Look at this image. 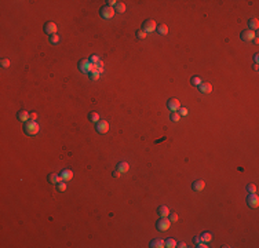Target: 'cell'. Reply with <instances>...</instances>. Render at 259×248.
I'll return each instance as SVG.
<instances>
[{"label": "cell", "instance_id": "1", "mask_svg": "<svg viewBox=\"0 0 259 248\" xmlns=\"http://www.w3.org/2000/svg\"><path fill=\"white\" fill-rule=\"evenodd\" d=\"M40 131V125L35 120H29L24 124V132L28 135V137H35L37 135Z\"/></svg>", "mask_w": 259, "mask_h": 248}, {"label": "cell", "instance_id": "23", "mask_svg": "<svg viewBox=\"0 0 259 248\" xmlns=\"http://www.w3.org/2000/svg\"><path fill=\"white\" fill-rule=\"evenodd\" d=\"M200 237H201V241H204V243H207V244H208V243H210V241L212 240V234H211L210 232L203 233V234H201Z\"/></svg>", "mask_w": 259, "mask_h": 248}, {"label": "cell", "instance_id": "28", "mask_svg": "<svg viewBox=\"0 0 259 248\" xmlns=\"http://www.w3.org/2000/svg\"><path fill=\"white\" fill-rule=\"evenodd\" d=\"M88 76H90L91 80H98V79H99V72H98V70H93V72L88 73Z\"/></svg>", "mask_w": 259, "mask_h": 248}, {"label": "cell", "instance_id": "36", "mask_svg": "<svg viewBox=\"0 0 259 248\" xmlns=\"http://www.w3.org/2000/svg\"><path fill=\"white\" fill-rule=\"evenodd\" d=\"M120 175H121V172H120L119 170H115L113 172H112V177H113V178H119Z\"/></svg>", "mask_w": 259, "mask_h": 248}, {"label": "cell", "instance_id": "13", "mask_svg": "<svg viewBox=\"0 0 259 248\" xmlns=\"http://www.w3.org/2000/svg\"><path fill=\"white\" fill-rule=\"evenodd\" d=\"M17 119H18L19 121H22V123H26V121H29V119H31V113L26 112V110H19V112L17 113Z\"/></svg>", "mask_w": 259, "mask_h": 248}, {"label": "cell", "instance_id": "6", "mask_svg": "<svg viewBox=\"0 0 259 248\" xmlns=\"http://www.w3.org/2000/svg\"><path fill=\"white\" fill-rule=\"evenodd\" d=\"M240 37H241L243 41L250 43V41H252V40L256 37V33H255L254 31H251V29H245V31H243L241 33H240Z\"/></svg>", "mask_w": 259, "mask_h": 248}, {"label": "cell", "instance_id": "2", "mask_svg": "<svg viewBox=\"0 0 259 248\" xmlns=\"http://www.w3.org/2000/svg\"><path fill=\"white\" fill-rule=\"evenodd\" d=\"M116 14V11H115V7H110L108 4H105L103 7H101L99 10V15L102 17L103 19H112L113 17Z\"/></svg>", "mask_w": 259, "mask_h": 248}, {"label": "cell", "instance_id": "15", "mask_svg": "<svg viewBox=\"0 0 259 248\" xmlns=\"http://www.w3.org/2000/svg\"><path fill=\"white\" fill-rule=\"evenodd\" d=\"M157 214L160 215V218H168V215H170V209H168L167 205H158Z\"/></svg>", "mask_w": 259, "mask_h": 248}, {"label": "cell", "instance_id": "12", "mask_svg": "<svg viewBox=\"0 0 259 248\" xmlns=\"http://www.w3.org/2000/svg\"><path fill=\"white\" fill-rule=\"evenodd\" d=\"M198 90H200V93H203V94H211L212 93V85H211V83H208V81H203L201 84L198 85Z\"/></svg>", "mask_w": 259, "mask_h": 248}, {"label": "cell", "instance_id": "7", "mask_svg": "<svg viewBox=\"0 0 259 248\" xmlns=\"http://www.w3.org/2000/svg\"><path fill=\"white\" fill-rule=\"evenodd\" d=\"M95 130L98 134H106L109 131V123L105 120H99L98 123H95Z\"/></svg>", "mask_w": 259, "mask_h": 248}, {"label": "cell", "instance_id": "42", "mask_svg": "<svg viewBox=\"0 0 259 248\" xmlns=\"http://www.w3.org/2000/svg\"><path fill=\"white\" fill-rule=\"evenodd\" d=\"M254 43H255V44H258V43H259V39H258V36H256V37H255V39H254Z\"/></svg>", "mask_w": 259, "mask_h": 248}, {"label": "cell", "instance_id": "24", "mask_svg": "<svg viewBox=\"0 0 259 248\" xmlns=\"http://www.w3.org/2000/svg\"><path fill=\"white\" fill-rule=\"evenodd\" d=\"M190 83H192V85H194V87H198V85L203 83V79L198 77V76H193L192 80H190Z\"/></svg>", "mask_w": 259, "mask_h": 248}, {"label": "cell", "instance_id": "41", "mask_svg": "<svg viewBox=\"0 0 259 248\" xmlns=\"http://www.w3.org/2000/svg\"><path fill=\"white\" fill-rule=\"evenodd\" d=\"M176 247H179V248H185V247H186V244H185L183 241H181L179 244H176Z\"/></svg>", "mask_w": 259, "mask_h": 248}, {"label": "cell", "instance_id": "11", "mask_svg": "<svg viewBox=\"0 0 259 248\" xmlns=\"http://www.w3.org/2000/svg\"><path fill=\"white\" fill-rule=\"evenodd\" d=\"M205 187V182L203 181V179H197V181H194L193 183H192V189L194 190V192H203Z\"/></svg>", "mask_w": 259, "mask_h": 248}, {"label": "cell", "instance_id": "34", "mask_svg": "<svg viewBox=\"0 0 259 248\" xmlns=\"http://www.w3.org/2000/svg\"><path fill=\"white\" fill-rule=\"evenodd\" d=\"M99 61H101V59H99V57H98V55H91V57H90V62H91V63H94V65H97Z\"/></svg>", "mask_w": 259, "mask_h": 248}, {"label": "cell", "instance_id": "38", "mask_svg": "<svg viewBox=\"0 0 259 248\" xmlns=\"http://www.w3.org/2000/svg\"><path fill=\"white\" fill-rule=\"evenodd\" d=\"M197 247H198V248H207L208 245H207V243H204V241H201L200 244H197Z\"/></svg>", "mask_w": 259, "mask_h": 248}, {"label": "cell", "instance_id": "20", "mask_svg": "<svg viewBox=\"0 0 259 248\" xmlns=\"http://www.w3.org/2000/svg\"><path fill=\"white\" fill-rule=\"evenodd\" d=\"M156 31L161 35V36H167L168 35V26L165 25V23H161V25H157Z\"/></svg>", "mask_w": 259, "mask_h": 248}, {"label": "cell", "instance_id": "16", "mask_svg": "<svg viewBox=\"0 0 259 248\" xmlns=\"http://www.w3.org/2000/svg\"><path fill=\"white\" fill-rule=\"evenodd\" d=\"M61 179L62 181H65V182H68V181H71V179H73V171L71 170H63L61 174Z\"/></svg>", "mask_w": 259, "mask_h": 248}, {"label": "cell", "instance_id": "10", "mask_svg": "<svg viewBox=\"0 0 259 248\" xmlns=\"http://www.w3.org/2000/svg\"><path fill=\"white\" fill-rule=\"evenodd\" d=\"M44 32L50 35V36H53V35H57V25L55 22H46L44 23Z\"/></svg>", "mask_w": 259, "mask_h": 248}, {"label": "cell", "instance_id": "25", "mask_svg": "<svg viewBox=\"0 0 259 248\" xmlns=\"http://www.w3.org/2000/svg\"><path fill=\"white\" fill-rule=\"evenodd\" d=\"M176 241L174 240L172 237H170V239H167L165 240V247H168V248H174V247H176Z\"/></svg>", "mask_w": 259, "mask_h": 248}, {"label": "cell", "instance_id": "39", "mask_svg": "<svg viewBox=\"0 0 259 248\" xmlns=\"http://www.w3.org/2000/svg\"><path fill=\"white\" fill-rule=\"evenodd\" d=\"M193 243H194V244H200V243H201V237H194V239H193Z\"/></svg>", "mask_w": 259, "mask_h": 248}, {"label": "cell", "instance_id": "33", "mask_svg": "<svg viewBox=\"0 0 259 248\" xmlns=\"http://www.w3.org/2000/svg\"><path fill=\"white\" fill-rule=\"evenodd\" d=\"M136 37L141 39V40L146 39V32H143L142 29H138V31H136Z\"/></svg>", "mask_w": 259, "mask_h": 248}, {"label": "cell", "instance_id": "3", "mask_svg": "<svg viewBox=\"0 0 259 248\" xmlns=\"http://www.w3.org/2000/svg\"><path fill=\"white\" fill-rule=\"evenodd\" d=\"M170 226H171V221H170L168 218H160V219L156 222V227H157L158 232H165V230H168Z\"/></svg>", "mask_w": 259, "mask_h": 248}, {"label": "cell", "instance_id": "26", "mask_svg": "<svg viewBox=\"0 0 259 248\" xmlns=\"http://www.w3.org/2000/svg\"><path fill=\"white\" fill-rule=\"evenodd\" d=\"M247 190H248V193H256L258 187H256L255 183H248V185H247Z\"/></svg>", "mask_w": 259, "mask_h": 248}, {"label": "cell", "instance_id": "18", "mask_svg": "<svg viewBox=\"0 0 259 248\" xmlns=\"http://www.w3.org/2000/svg\"><path fill=\"white\" fill-rule=\"evenodd\" d=\"M150 247H152V248H163V247H165V240H161V239H154V240L150 241Z\"/></svg>", "mask_w": 259, "mask_h": 248}, {"label": "cell", "instance_id": "17", "mask_svg": "<svg viewBox=\"0 0 259 248\" xmlns=\"http://www.w3.org/2000/svg\"><path fill=\"white\" fill-rule=\"evenodd\" d=\"M248 29H251V31H256L259 28V19L256 18V17H254V18H250V21H248Z\"/></svg>", "mask_w": 259, "mask_h": 248}, {"label": "cell", "instance_id": "40", "mask_svg": "<svg viewBox=\"0 0 259 248\" xmlns=\"http://www.w3.org/2000/svg\"><path fill=\"white\" fill-rule=\"evenodd\" d=\"M254 61H255V63H258V62H259V54H258V53L254 55Z\"/></svg>", "mask_w": 259, "mask_h": 248}, {"label": "cell", "instance_id": "4", "mask_svg": "<svg viewBox=\"0 0 259 248\" xmlns=\"http://www.w3.org/2000/svg\"><path fill=\"white\" fill-rule=\"evenodd\" d=\"M79 69L83 73H90V72L94 70V65L90 62V59H81L79 62Z\"/></svg>", "mask_w": 259, "mask_h": 248}, {"label": "cell", "instance_id": "31", "mask_svg": "<svg viewBox=\"0 0 259 248\" xmlns=\"http://www.w3.org/2000/svg\"><path fill=\"white\" fill-rule=\"evenodd\" d=\"M168 219L171 221V223H175V222L178 221V214H176V212H170V215H168Z\"/></svg>", "mask_w": 259, "mask_h": 248}, {"label": "cell", "instance_id": "35", "mask_svg": "<svg viewBox=\"0 0 259 248\" xmlns=\"http://www.w3.org/2000/svg\"><path fill=\"white\" fill-rule=\"evenodd\" d=\"M178 112H179V115H181V116H188V109H186V108H179Z\"/></svg>", "mask_w": 259, "mask_h": 248}, {"label": "cell", "instance_id": "8", "mask_svg": "<svg viewBox=\"0 0 259 248\" xmlns=\"http://www.w3.org/2000/svg\"><path fill=\"white\" fill-rule=\"evenodd\" d=\"M247 204H248V207H251V208H256L259 205V197L256 193H250V196L247 197Z\"/></svg>", "mask_w": 259, "mask_h": 248}, {"label": "cell", "instance_id": "5", "mask_svg": "<svg viewBox=\"0 0 259 248\" xmlns=\"http://www.w3.org/2000/svg\"><path fill=\"white\" fill-rule=\"evenodd\" d=\"M156 28H157V23L154 19H146L142 23V31L146 32V33H152L153 31H156Z\"/></svg>", "mask_w": 259, "mask_h": 248}, {"label": "cell", "instance_id": "22", "mask_svg": "<svg viewBox=\"0 0 259 248\" xmlns=\"http://www.w3.org/2000/svg\"><path fill=\"white\" fill-rule=\"evenodd\" d=\"M88 120H90L91 123H98V121H99V115H98L97 112H91V113L88 115Z\"/></svg>", "mask_w": 259, "mask_h": 248}, {"label": "cell", "instance_id": "43", "mask_svg": "<svg viewBox=\"0 0 259 248\" xmlns=\"http://www.w3.org/2000/svg\"><path fill=\"white\" fill-rule=\"evenodd\" d=\"M254 69H255V70H259V65H258V63H255V65H254Z\"/></svg>", "mask_w": 259, "mask_h": 248}, {"label": "cell", "instance_id": "37", "mask_svg": "<svg viewBox=\"0 0 259 248\" xmlns=\"http://www.w3.org/2000/svg\"><path fill=\"white\" fill-rule=\"evenodd\" d=\"M36 119H37V113L36 112H31V120H35L36 121Z\"/></svg>", "mask_w": 259, "mask_h": 248}, {"label": "cell", "instance_id": "27", "mask_svg": "<svg viewBox=\"0 0 259 248\" xmlns=\"http://www.w3.org/2000/svg\"><path fill=\"white\" fill-rule=\"evenodd\" d=\"M170 119H171L172 121H175V123H178V121L181 120V115H179V113H176V112H172V113L170 115Z\"/></svg>", "mask_w": 259, "mask_h": 248}, {"label": "cell", "instance_id": "14", "mask_svg": "<svg viewBox=\"0 0 259 248\" xmlns=\"http://www.w3.org/2000/svg\"><path fill=\"white\" fill-rule=\"evenodd\" d=\"M47 181H48V183H53V185H57V183H58V182H61L62 179H61V175H58V174H55V172H53V174H48Z\"/></svg>", "mask_w": 259, "mask_h": 248}, {"label": "cell", "instance_id": "30", "mask_svg": "<svg viewBox=\"0 0 259 248\" xmlns=\"http://www.w3.org/2000/svg\"><path fill=\"white\" fill-rule=\"evenodd\" d=\"M57 187H58L59 192H65V190H66V183H65V181L58 182V183H57Z\"/></svg>", "mask_w": 259, "mask_h": 248}, {"label": "cell", "instance_id": "32", "mask_svg": "<svg viewBox=\"0 0 259 248\" xmlns=\"http://www.w3.org/2000/svg\"><path fill=\"white\" fill-rule=\"evenodd\" d=\"M50 43H51V44H58V43H59V36H58V35L50 36Z\"/></svg>", "mask_w": 259, "mask_h": 248}, {"label": "cell", "instance_id": "21", "mask_svg": "<svg viewBox=\"0 0 259 248\" xmlns=\"http://www.w3.org/2000/svg\"><path fill=\"white\" fill-rule=\"evenodd\" d=\"M115 11L119 13V14L126 13V3H124V1H117V4L115 6Z\"/></svg>", "mask_w": 259, "mask_h": 248}, {"label": "cell", "instance_id": "19", "mask_svg": "<svg viewBox=\"0 0 259 248\" xmlns=\"http://www.w3.org/2000/svg\"><path fill=\"white\" fill-rule=\"evenodd\" d=\"M116 170H119L121 174H124V172H127V171L130 170V164L127 163V161H120L117 164V168Z\"/></svg>", "mask_w": 259, "mask_h": 248}, {"label": "cell", "instance_id": "29", "mask_svg": "<svg viewBox=\"0 0 259 248\" xmlns=\"http://www.w3.org/2000/svg\"><path fill=\"white\" fill-rule=\"evenodd\" d=\"M0 66L1 68H8L10 66V59L8 58H1L0 59Z\"/></svg>", "mask_w": 259, "mask_h": 248}, {"label": "cell", "instance_id": "9", "mask_svg": "<svg viewBox=\"0 0 259 248\" xmlns=\"http://www.w3.org/2000/svg\"><path fill=\"white\" fill-rule=\"evenodd\" d=\"M167 106H168V109L171 112H178L179 108H181V102L178 101L176 98H171V99H168V102H167Z\"/></svg>", "mask_w": 259, "mask_h": 248}]
</instances>
